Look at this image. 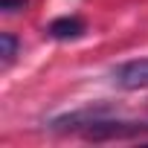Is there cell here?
<instances>
[{"label": "cell", "mask_w": 148, "mask_h": 148, "mask_svg": "<svg viewBox=\"0 0 148 148\" xmlns=\"http://www.w3.org/2000/svg\"><path fill=\"white\" fill-rule=\"evenodd\" d=\"M113 82L122 90H145L148 87V58L125 61L113 70Z\"/></svg>", "instance_id": "obj_1"}, {"label": "cell", "mask_w": 148, "mask_h": 148, "mask_svg": "<svg viewBox=\"0 0 148 148\" xmlns=\"http://www.w3.org/2000/svg\"><path fill=\"white\" fill-rule=\"evenodd\" d=\"M87 32V23L79 18V15H64V18H55L49 26H47V35L55 38V41H76Z\"/></svg>", "instance_id": "obj_2"}, {"label": "cell", "mask_w": 148, "mask_h": 148, "mask_svg": "<svg viewBox=\"0 0 148 148\" xmlns=\"http://www.w3.org/2000/svg\"><path fill=\"white\" fill-rule=\"evenodd\" d=\"M18 38L12 35V32H3L0 35V55H3V67H9L12 61H15V55H18Z\"/></svg>", "instance_id": "obj_3"}, {"label": "cell", "mask_w": 148, "mask_h": 148, "mask_svg": "<svg viewBox=\"0 0 148 148\" xmlns=\"http://www.w3.org/2000/svg\"><path fill=\"white\" fill-rule=\"evenodd\" d=\"M26 6V0H0V9H3L6 15H15V12H21Z\"/></svg>", "instance_id": "obj_4"}]
</instances>
